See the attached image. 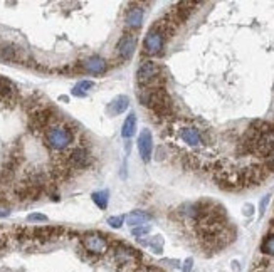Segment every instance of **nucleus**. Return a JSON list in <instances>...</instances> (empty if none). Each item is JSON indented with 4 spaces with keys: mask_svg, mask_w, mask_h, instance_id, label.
Instances as JSON below:
<instances>
[{
    "mask_svg": "<svg viewBox=\"0 0 274 272\" xmlns=\"http://www.w3.org/2000/svg\"><path fill=\"white\" fill-rule=\"evenodd\" d=\"M165 81L163 67L155 60H145L136 69V82L142 89H155Z\"/></svg>",
    "mask_w": 274,
    "mask_h": 272,
    "instance_id": "f257e3e1",
    "label": "nucleus"
},
{
    "mask_svg": "<svg viewBox=\"0 0 274 272\" xmlns=\"http://www.w3.org/2000/svg\"><path fill=\"white\" fill-rule=\"evenodd\" d=\"M74 141V130L69 124H52L45 130L44 143L49 150L63 151Z\"/></svg>",
    "mask_w": 274,
    "mask_h": 272,
    "instance_id": "f03ea898",
    "label": "nucleus"
},
{
    "mask_svg": "<svg viewBox=\"0 0 274 272\" xmlns=\"http://www.w3.org/2000/svg\"><path fill=\"white\" fill-rule=\"evenodd\" d=\"M56 118V111L52 108H39L36 111L30 113L29 118V130L34 131V133H39L42 130H47V128L52 126V121Z\"/></svg>",
    "mask_w": 274,
    "mask_h": 272,
    "instance_id": "7ed1b4c3",
    "label": "nucleus"
},
{
    "mask_svg": "<svg viewBox=\"0 0 274 272\" xmlns=\"http://www.w3.org/2000/svg\"><path fill=\"white\" fill-rule=\"evenodd\" d=\"M165 42H167V37L160 30L151 27L143 39V52L147 56H160L163 52Z\"/></svg>",
    "mask_w": 274,
    "mask_h": 272,
    "instance_id": "20e7f679",
    "label": "nucleus"
},
{
    "mask_svg": "<svg viewBox=\"0 0 274 272\" xmlns=\"http://www.w3.org/2000/svg\"><path fill=\"white\" fill-rule=\"evenodd\" d=\"M0 59L5 62H14V64H25L30 62L29 54L22 47L15 45L12 42H2L0 44Z\"/></svg>",
    "mask_w": 274,
    "mask_h": 272,
    "instance_id": "39448f33",
    "label": "nucleus"
},
{
    "mask_svg": "<svg viewBox=\"0 0 274 272\" xmlns=\"http://www.w3.org/2000/svg\"><path fill=\"white\" fill-rule=\"evenodd\" d=\"M81 240H83V245H84L86 251L91 252V254H96V255L105 254L109 247L108 239H106L105 235H101V233H98V232H87L83 235Z\"/></svg>",
    "mask_w": 274,
    "mask_h": 272,
    "instance_id": "423d86ee",
    "label": "nucleus"
},
{
    "mask_svg": "<svg viewBox=\"0 0 274 272\" xmlns=\"http://www.w3.org/2000/svg\"><path fill=\"white\" fill-rule=\"evenodd\" d=\"M113 260L118 264V266H130V264H135L138 260H142V254L138 251H135L133 247H128L125 244H116L115 249H113Z\"/></svg>",
    "mask_w": 274,
    "mask_h": 272,
    "instance_id": "0eeeda50",
    "label": "nucleus"
},
{
    "mask_svg": "<svg viewBox=\"0 0 274 272\" xmlns=\"http://www.w3.org/2000/svg\"><path fill=\"white\" fill-rule=\"evenodd\" d=\"M136 44H138V39H136L135 34L126 32L121 36V39L118 40L116 44V54L121 60H130L135 54Z\"/></svg>",
    "mask_w": 274,
    "mask_h": 272,
    "instance_id": "6e6552de",
    "label": "nucleus"
},
{
    "mask_svg": "<svg viewBox=\"0 0 274 272\" xmlns=\"http://www.w3.org/2000/svg\"><path fill=\"white\" fill-rule=\"evenodd\" d=\"M66 161L69 163L72 170H84L93 163V156H91V153L84 146H78V148H74L67 155Z\"/></svg>",
    "mask_w": 274,
    "mask_h": 272,
    "instance_id": "1a4fd4ad",
    "label": "nucleus"
},
{
    "mask_svg": "<svg viewBox=\"0 0 274 272\" xmlns=\"http://www.w3.org/2000/svg\"><path fill=\"white\" fill-rule=\"evenodd\" d=\"M178 135H180L182 141L187 143L192 148H199V146H204L207 138L199 128L195 126H180L178 128Z\"/></svg>",
    "mask_w": 274,
    "mask_h": 272,
    "instance_id": "9d476101",
    "label": "nucleus"
},
{
    "mask_svg": "<svg viewBox=\"0 0 274 272\" xmlns=\"http://www.w3.org/2000/svg\"><path fill=\"white\" fill-rule=\"evenodd\" d=\"M195 7H197L195 2H180V3H177L172 10H169L167 14H169L170 19L175 22V25H180L189 20V17L192 15L193 10H195Z\"/></svg>",
    "mask_w": 274,
    "mask_h": 272,
    "instance_id": "9b49d317",
    "label": "nucleus"
},
{
    "mask_svg": "<svg viewBox=\"0 0 274 272\" xmlns=\"http://www.w3.org/2000/svg\"><path fill=\"white\" fill-rule=\"evenodd\" d=\"M145 19V9L140 3H130L125 12V25L128 29H140Z\"/></svg>",
    "mask_w": 274,
    "mask_h": 272,
    "instance_id": "f8f14e48",
    "label": "nucleus"
},
{
    "mask_svg": "<svg viewBox=\"0 0 274 272\" xmlns=\"http://www.w3.org/2000/svg\"><path fill=\"white\" fill-rule=\"evenodd\" d=\"M136 145H138V151H140L142 160L145 163H148V161L151 160V155H153V136H151L150 130H143L142 133H140Z\"/></svg>",
    "mask_w": 274,
    "mask_h": 272,
    "instance_id": "ddd939ff",
    "label": "nucleus"
},
{
    "mask_svg": "<svg viewBox=\"0 0 274 272\" xmlns=\"http://www.w3.org/2000/svg\"><path fill=\"white\" fill-rule=\"evenodd\" d=\"M63 233H64L63 227H49L47 225V227H36V229L32 230V237H36V239H39L42 242L59 239Z\"/></svg>",
    "mask_w": 274,
    "mask_h": 272,
    "instance_id": "4468645a",
    "label": "nucleus"
},
{
    "mask_svg": "<svg viewBox=\"0 0 274 272\" xmlns=\"http://www.w3.org/2000/svg\"><path fill=\"white\" fill-rule=\"evenodd\" d=\"M81 66H83V69L91 74H103L106 69H108L106 60L100 58V56H91V58H87L86 60H83Z\"/></svg>",
    "mask_w": 274,
    "mask_h": 272,
    "instance_id": "2eb2a0df",
    "label": "nucleus"
},
{
    "mask_svg": "<svg viewBox=\"0 0 274 272\" xmlns=\"http://www.w3.org/2000/svg\"><path fill=\"white\" fill-rule=\"evenodd\" d=\"M128 104H130V101H128L126 96L115 97V99L111 101V104H109V108H108L109 115H113V116L121 115V113H125L128 109Z\"/></svg>",
    "mask_w": 274,
    "mask_h": 272,
    "instance_id": "dca6fc26",
    "label": "nucleus"
},
{
    "mask_svg": "<svg viewBox=\"0 0 274 272\" xmlns=\"http://www.w3.org/2000/svg\"><path fill=\"white\" fill-rule=\"evenodd\" d=\"M135 133H136V116L135 113H130V116L125 119L123 128H121V136L125 139H130L131 136H135Z\"/></svg>",
    "mask_w": 274,
    "mask_h": 272,
    "instance_id": "f3484780",
    "label": "nucleus"
},
{
    "mask_svg": "<svg viewBox=\"0 0 274 272\" xmlns=\"http://www.w3.org/2000/svg\"><path fill=\"white\" fill-rule=\"evenodd\" d=\"M148 220H150V215H148L147 212H142V210H135V212H131V214L126 217L128 225H131V227L143 225V224H147Z\"/></svg>",
    "mask_w": 274,
    "mask_h": 272,
    "instance_id": "a211bd4d",
    "label": "nucleus"
},
{
    "mask_svg": "<svg viewBox=\"0 0 274 272\" xmlns=\"http://www.w3.org/2000/svg\"><path fill=\"white\" fill-rule=\"evenodd\" d=\"M94 86L93 81H79L78 84L72 88V96L76 97H84L87 93H89V89Z\"/></svg>",
    "mask_w": 274,
    "mask_h": 272,
    "instance_id": "6ab92c4d",
    "label": "nucleus"
},
{
    "mask_svg": "<svg viewBox=\"0 0 274 272\" xmlns=\"http://www.w3.org/2000/svg\"><path fill=\"white\" fill-rule=\"evenodd\" d=\"M93 202L96 203V207H100L101 210H105L108 207V200H109V192L108 190H101V192H94L91 195Z\"/></svg>",
    "mask_w": 274,
    "mask_h": 272,
    "instance_id": "aec40b11",
    "label": "nucleus"
},
{
    "mask_svg": "<svg viewBox=\"0 0 274 272\" xmlns=\"http://www.w3.org/2000/svg\"><path fill=\"white\" fill-rule=\"evenodd\" d=\"M261 251L268 255H274V233L273 235L266 237L264 242H262V245H261Z\"/></svg>",
    "mask_w": 274,
    "mask_h": 272,
    "instance_id": "412c9836",
    "label": "nucleus"
},
{
    "mask_svg": "<svg viewBox=\"0 0 274 272\" xmlns=\"http://www.w3.org/2000/svg\"><path fill=\"white\" fill-rule=\"evenodd\" d=\"M123 222H125V217H121V215L108 218V224H109V227H113V229H120V227L123 225Z\"/></svg>",
    "mask_w": 274,
    "mask_h": 272,
    "instance_id": "4be33fe9",
    "label": "nucleus"
},
{
    "mask_svg": "<svg viewBox=\"0 0 274 272\" xmlns=\"http://www.w3.org/2000/svg\"><path fill=\"white\" fill-rule=\"evenodd\" d=\"M148 232H150V227H148V225H142V227H138V229H133V235H135V237H140V235H147V233Z\"/></svg>",
    "mask_w": 274,
    "mask_h": 272,
    "instance_id": "5701e85b",
    "label": "nucleus"
},
{
    "mask_svg": "<svg viewBox=\"0 0 274 272\" xmlns=\"http://www.w3.org/2000/svg\"><path fill=\"white\" fill-rule=\"evenodd\" d=\"M27 220H30V222H45L47 220V217L42 214H30L27 217Z\"/></svg>",
    "mask_w": 274,
    "mask_h": 272,
    "instance_id": "b1692460",
    "label": "nucleus"
},
{
    "mask_svg": "<svg viewBox=\"0 0 274 272\" xmlns=\"http://www.w3.org/2000/svg\"><path fill=\"white\" fill-rule=\"evenodd\" d=\"M151 269H153L151 266H143V264H140V266L135 269V272H151Z\"/></svg>",
    "mask_w": 274,
    "mask_h": 272,
    "instance_id": "393cba45",
    "label": "nucleus"
},
{
    "mask_svg": "<svg viewBox=\"0 0 274 272\" xmlns=\"http://www.w3.org/2000/svg\"><path fill=\"white\" fill-rule=\"evenodd\" d=\"M182 269H184V272H190V271H192V259L185 260V266L182 267Z\"/></svg>",
    "mask_w": 274,
    "mask_h": 272,
    "instance_id": "a878e982",
    "label": "nucleus"
},
{
    "mask_svg": "<svg viewBox=\"0 0 274 272\" xmlns=\"http://www.w3.org/2000/svg\"><path fill=\"white\" fill-rule=\"evenodd\" d=\"M268 202H269V195H268V196H264V198H262V202H261V214H264L266 207H268Z\"/></svg>",
    "mask_w": 274,
    "mask_h": 272,
    "instance_id": "bb28decb",
    "label": "nucleus"
},
{
    "mask_svg": "<svg viewBox=\"0 0 274 272\" xmlns=\"http://www.w3.org/2000/svg\"><path fill=\"white\" fill-rule=\"evenodd\" d=\"M244 210H246V212H244L246 215H251V214H253V210H254V207H253V205H246Z\"/></svg>",
    "mask_w": 274,
    "mask_h": 272,
    "instance_id": "cd10ccee",
    "label": "nucleus"
},
{
    "mask_svg": "<svg viewBox=\"0 0 274 272\" xmlns=\"http://www.w3.org/2000/svg\"><path fill=\"white\" fill-rule=\"evenodd\" d=\"M7 202V195L3 194V192H0V205H2V203H5Z\"/></svg>",
    "mask_w": 274,
    "mask_h": 272,
    "instance_id": "c85d7f7f",
    "label": "nucleus"
},
{
    "mask_svg": "<svg viewBox=\"0 0 274 272\" xmlns=\"http://www.w3.org/2000/svg\"><path fill=\"white\" fill-rule=\"evenodd\" d=\"M151 272H162V271H160L158 267H153V269H151Z\"/></svg>",
    "mask_w": 274,
    "mask_h": 272,
    "instance_id": "c756f323",
    "label": "nucleus"
}]
</instances>
